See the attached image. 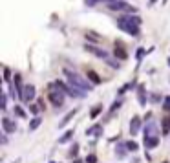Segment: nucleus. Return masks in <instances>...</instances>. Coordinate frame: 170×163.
<instances>
[{"label":"nucleus","mask_w":170,"mask_h":163,"mask_svg":"<svg viewBox=\"0 0 170 163\" xmlns=\"http://www.w3.org/2000/svg\"><path fill=\"white\" fill-rule=\"evenodd\" d=\"M64 75L68 77V83H70L71 86H75V88H81V90H84V92H90V90L93 88L88 79L81 77L79 73H75V72H71V70H68V68L64 70Z\"/></svg>","instance_id":"obj_1"},{"label":"nucleus","mask_w":170,"mask_h":163,"mask_svg":"<svg viewBox=\"0 0 170 163\" xmlns=\"http://www.w3.org/2000/svg\"><path fill=\"white\" fill-rule=\"evenodd\" d=\"M53 86H55V88H59V90H62L66 95L75 97V99H82V97H86V92H84V90L75 88V86H71V84H64V83H60V81H55V83H53Z\"/></svg>","instance_id":"obj_2"},{"label":"nucleus","mask_w":170,"mask_h":163,"mask_svg":"<svg viewBox=\"0 0 170 163\" xmlns=\"http://www.w3.org/2000/svg\"><path fill=\"white\" fill-rule=\"evenodd\" d=\"M117 26H119V29L126 31L128 35L139 37V26H136L134 22H130V20H128V17H121V18L117 20Z\"/></svg>","instance_id":"obj_3"},{"label":"nucleus","mask_w":170,"mask_h":163,"mask_svg":"<svg viewBox=\"0 0 170 163\" xmlns=\"http://www.w3.org/2000/svg\"><path fill=\"white\" fill-rule=\"evenodd\" d=\"M106 6H108L112 11H130V13H136V11H137L136 7H132V6H130L128 2H125V0H108Z\"/></svg>","instance_id":"obj_4"},{"label":"nucleus","mask_w":170,"mask_h":163,"mask_svg":"<svg viewBox=\"0 0 170 163\" xmlns=\"http://www.w3.org/2000/svg\"><path fill=\"white\" fill-rule=\"evenodd\" d=\"M49 88H51V92H49V101H51L57 108H59V106H62V105H64V95H66V94H64L62 90H55V86H53V84H51Z\"/></svg>","instance_id":"obj_5"},{"label":"nucleus","mask_w":170,"mask_h":163,"mask_svg":"<svg viewBox=\"0 0 170 163\" xmlns=\"http://www.w3.org/2000/svg\"><path fill=\"white\" fill-rule=\"evenodd\" d=\"M22 101H26V103H29V101H33L35 99V86L33 84H26L24 86V92H22V97H20Z\"/></svg>","instance_id":"obj_6"},{"label":"nucleus","mask_w":170,"mask_h":163,"mask_svg":"<svg viewBox=\"0 0 170 163\" xmlns=\"http://www.w3.org/2000/svg\"><path fill=\"white\" fill-rule=\"evenodd\" d=\"M156 136H159L157 134V125L156 123H146V127H145V139L146 138H156Z\"/></svg>","instance_id":"obj_7"},{"label":"nucleus","mask_w":170,"mask_h":163,"mask_svg":"<svg viewBox=\"0 0 170 163\" xmlns=\"http://www.w3.org/2000/svg\"><path fill=\"white\" fill-rule=\"evenodd\" d=\"M2 128H4V132H5V134H11V132H15V130H16V123H13L11 119L4 117V119H2Z\"/></svg>","instance_id":"obj_8"},{"label":"nucleus","mask_w":170,"mask_h":163,"mask_svg":"<svg viewBox=\"0 0 170 163\" xmlns=\"http://www.w3.org/2000/svg\"><path fill=\"white\" fill-rule=\"evenodd\" d=\"M139 127H141V117H139V116H134L132 121H130V134L136 136V134L139 132Z\"/></svg>","instance_id":"obj_9"},{"label":"nucleus","mask_w":170,"mask_h":163,"mask_svg":"<svg viewBox=\"0 0 170 163\" xmlns=\"http://www.w3.org/2000/svg\"><path fill=\"white\" fill-rule=\"evenodd\" d=\"M75 114H77V108L70 110V112H68V114H66V116H64V117L60 119V123H59V128H64V127H66V125H68V123H70V121L73 119V116H75Z\"/></svg>","instance_id":"obj_10"},{"label":"nucleus","mask_w":170,"mask_h":163,"mask_svg":"<svg viewBox=\"0 0 170 163\" xmlns=\"http://www.w3.org/2000/svg\"><path fill=\"white\" fill-rule=\"evenodd\" d=\"M86 50H88V51H92L93 55H97V57H101V59H106V61H108V53H106L104 50H99V48H95V46H90V44L86 46Z\"/></svg>","instance_id":"obj_11"},{"label":"nucleus","mask_w":170,"mask_h":163,"mask_svg":"<svg viewBox=\"0 0 170 163\" xmlns=\"http://www.w3.org/2000/svg\"><path fill=\"white\" fill-rule=\"evenodd\" d=\"M159 145V136H156V138H146L145 139V149H156Z\"/></svg>","instance_id":"obj_12"},{"label":"nucleus","mask_w":170,"mask_h":163,"mask_svg":"<svg viewBox=\"0 0 170 163\" xmlns=\"http://www.w3.org/2000/svg\"><path fill=\"white\" fill-rule=\"evenodd\" d=\"M137 99H139V105H141V106L146 105V94H145V86H143V84L137 88Z\"/></svg>","instance_id":"obj_13"},{"label":"nucleus","mask_w":170,"mask_h":163,"mask_svg":"<svg viewBox=\"0 0 170 163\" xmlns=\"http://www.w3.org/2000/svg\"><path fill=\"white\" fill-rule=\"evenodd\" d=\"M103 134V125H95L86 130V136H101Z\"/></svg>","instance_id":"obj_14"},{"label":"nucleus","mask_w":170,"mask_h":163,"mask_svg":"<svg viewBox=\"0 0 170 163\" xmlns=\"http://www.w3.org/2000/svg\"><path fill=\"white\" fill-rule=\"evenodd\" d=\"M73 134H75V130H73V128L66 130V132H64V134H62V136L59 138V143H68V141H70V139L73 138Z\"/></svg>","instance_id":"obj_15"},{"label":"nucleus","mask_w":170,"mask_h":163,"mask_svg":"<svg viewBox=\"0 0 170 163\" xmlns=\"http://www.w3.org/2000/svg\"><path fill=\"white\" fill-rule=\"evenodd\" d=\"M40 123H42V117H40V116H37V117H33V119L29 121V132H33V130H37V128L40 127Z\"/></svg>","instance_id":"obj_16"},{"label":"nucleus","mask_w":170,"mask_h":163,"mask_svg":"<svg viewBox=\"0 0 170 163\" xmlns=\"http://www.w3.org/2000/svg\"><path fill=\"white\" fill-rule=\"evenodd\" d=\"M125 150H128V149H126V143H121V145L115 149V156H117L119 160H121V158H125V154H126Z\"/></svg>","instance_id":"obj_17"},{"label":"nucleus","mask_w":170,"mask_h":163,"mask_svg":"<svg viewBox=\"0 0 170 163\" xmlns=\"http://www.w3.org/2000/svg\"><path fill=\"white\" fill-rule=\"evenodd\" d=\"M114 55H115V57H119V59H123V61H125V59H128V53H126L123 48H119V46H115V51H114Z\"/></svg>","instance_id":"obj_18"},{"label":"nucleus","mask_w":170,"mask_h":163,"mask_svg":"<svg viewBox=\"0 0 170 163\" xmlns=\"http://www.w3.org/2000/svg\"><path fill=\"white\" fill-rule=\"evenodd\" d=\"M88 79H92V83H93V84H99V83L103 81V79H101V77L93 72V70H88Z\"/></svg>","instance_id":"obj_19"},{"label":"nucleus","mask_w":170,"mask_h":163,"mask_svg":"<svg viewBox=\"0 0 170 163\" xmlns=\"http://www.w3.org/2000/svg\"><path fill=\"white\" fill-rule=\"evenodd\" d=\"M101 112H103V106H101V105H97V106H93V108H92V112H90V117H92V119H95V117H97Z\"/></svg>","instance_id":"obj_20"},{"label":"nucleus","mask_w":170,"mask_h":163,"mask_svg":"<svg viewBox=\"0 0 170 163\" xmlns=\"http://www.w3.org/2000/svg\"><path fill=\"white\" fill-rule=\"evenodd\" d=\"M126 149H128V150H132V152H136V150L139 149V145H137L136 141H128V143H126Z\"/></svg>","instance_id":"obj_21"},{"label":"nucleus","mask_w":170,"mask_h":163,"mask_svg":"<svg viewBox=\"0 0 170 163\" xmlns=\"http://www.w3.org/2000/svg\"><path fill=\"white\" fill-rule=\"evenodd\" d=\"M145 53H146L145 48H139V50H137V62H141V59L145 57Z\"/></svg>","instance_id":"obj_22"},{"label":"nucleus","mask_w":170,"mask_h":163,"mask_svg":"<svg viewBox=\"0 0 170 163\" xmlns=\"http://www.w3.org/2000/svg\"><path fill=\"white\" fill-rule=\"evenodd\" d=\"M15 114H16L18 117H26V112L22 110V106H15Z\"/></svg>","instance_id":"obj_23"},{"label":"nucleus","mask_w":170,"mask_h":163,"mask_svg":"<svg viewBox=\"0 0 170 163\" xmlns=\"http://www.w3.org/2000/svg\"><path fill=\"white\" fill-rule=\"evenodd\" d=\"M9 77H11V72H9V68H4V81H5V83H9V81H11Z\"/></svg>","instance_id":"obj_24"},{"label":"nucleus","mask_w":170,"mask_h":163,"mask_svg":"<svg viewBox=\"0 0 170 163\" xmlns=\"http://www.w3.org/2000/svg\"><path fill=\"white\" fill-rule=\"evenodd\" d=\"M77 150H79V145L75 143V145L70 149V156H71V158H75V156H77Z\"/></svg>","instance_id":"obj_25"},{"label":"nucleus","mask_w":170,"mask_h":163,"mask_svg":"<svg viewBox=\"0 0 170 163\" xmlns=\"http://www.w3.org/2000/svg\"><path fill=\"white\" fill-rule=\"evenodd\" d=\"M29 110H31V112L35 114V117H37V116H38V110H40V106H38V105H31V106H29Z\"/></svg>","instance_id":"obj_26"},{"label":"nucleus","mask_w":170,"mask_h":163,"mask_svg":"<svg viewBox=\"0 0 170 163\" xmlns=\"http://www.w3.org/2000/svg\"><path fill=\"white\" fill-rule=\"evenodd\" d=\"M86 163H97V156H95V154H90V156L86 158Z\"/></svg>","instance_id":"obj_27"},{"label":"nucleus","mask_w":170,"mask_h":163,"mask_svg":"<svg viewBox=\"0 0 170 163\" xmlns=\"http://www.w3.org/2000/svg\"><path fill=\"white\" fill-rule=\"evenodd\" d=\"M5 105H7V95H5V94H2V110H5V108H7Z\"/></svg>","instance_id":"obj_28"},{"label":"nucleus","mask_w":170,"mask_h":163,"mask_svg":"<svg viewBox=\"0 0 170 163\" xmlns=\"http://www.w3.org/2000/svg\"><path fill=\"white\" fill-rule=\"evenodd\" d=\"M121 106V101H114V105H112V108H110V112H115L117 108Z\"/></svg>","instance_id":"obj_29"},{"label":"nucleus","mask_w":170,"mask_h":163,"mask_svg":"<svg viewBox=\"0 0 170 163\" xmlns=\"http://www.w3.org/2000/svg\"><path fill=\"white\" fill-rule=\"evenodd\" d=\"M163 130H165V132L170 130V119H165V121H163Z\"/></svg>","instance_id":"obj_30"},{"label":"nucleus","mask_w":170,"mask_h":163,"mask_svg":"<svg viewBox=\"0 0 170 163\" xmlns=\"http://www.w3.org/2000/svg\"><path fill=\"white\" fill-rule=\"evenodd\" d=\"M163 108L170 110V97H165V103H163Z\"/></svg>","instance_id":"obj_31"},{"label":"nucleus","mask_w":170,"mask_h":163,"mask_svg":"<svg viewBox=\"0 0 170 163\" xmlns=\"http://www.w3.org/2000/svg\"><path fill=\"white\" fill-rule=\"evenodd\" d=\"M156 2H157V0H148V6H154Z\"/></svg>","instance_id":"obj_32"},{"label":"nucleus","mask_w":170,"mask_h":163,"mask_svg":"<svg viewBox=\"0 0 170 163\" xmlns=\"http://www.w3.org/2000/svg\"><path fill=\"white\" fill-rule=\"evenodd\" d=\"M13 163H18V160H16V161H13Z\"/></svg>","instance_id":"obj_33"},{"label":"nucleus","mask_w":170,"mask_h":163,"mask_svg":"<svg viewBox=\"0 0 170 163\" xmlns=\"http://www.w3.org/2000/svg\"><path fill=\"white\" fill-rule=\"evenodd\" d=\"M168 66H170V59H168Z\"/></svg>","instance_id":"obj_34"},{"label":"nucleus","mask_w":170,"mask_h":163,"mask_svg":"<svg viewBox=\"0 0 170 163\" xmlns=\"http://www.w3.org/2000/svg\"><path fill=\"white\" fill-rule=\"evenodd\" d=\"M49 163H57V161H49Z\"/></svg>","instance_id":"obj_35"}]
</instances>
